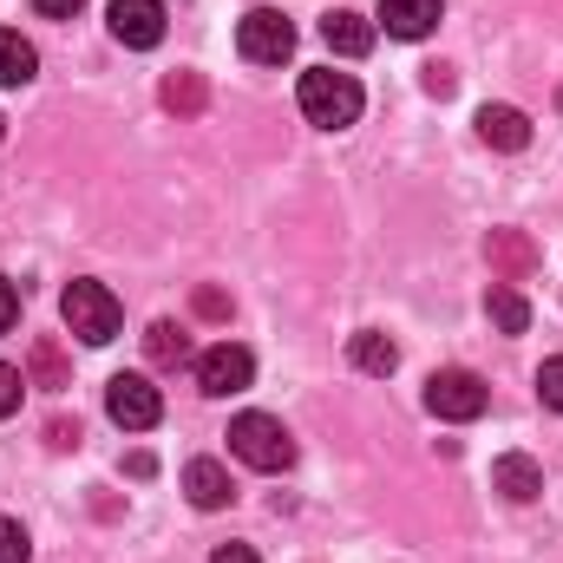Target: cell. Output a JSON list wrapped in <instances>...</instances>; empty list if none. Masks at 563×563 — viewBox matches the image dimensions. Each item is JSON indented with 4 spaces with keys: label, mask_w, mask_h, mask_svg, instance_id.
<instances>
[{
    "label": "cell",
    "mask_w": 563,
    "mask_h": 563,
    "mask_svg": "<svg viewBox=\"0 0 563 563\" xmlns=\"http://www.w3.org/2000/svg\"><path fill=\"white\" fill-rule=\"evenodd\" d=\"M295 106H301V119H308V125H321V132H347V125L361 119L367 92H361V79H354V73L314 66V73H301V86H295Z\"/></svg>",
    "instance_id": "6da1fadb"
},
{
    "label": "cell",
    "mask_w": 563,
    "mask_h": 563,
    "mask_svg": "<svg viewBox=\"0 0 563 563\" xmlns=\"http://www.w3.org/2000/svg\"><path fill=\"white\" fill-rule=\"evenodd\" d=\"M59 314H66V328H73L86 347H106V341H119V328H125V308H119V295H112L106 282H73V288L59 295Z\"/></svg>",
    "instance_id": "7a4b0ae2"
},
{
    "label": "cell",
    "mask_w": 563,
    "mask_h": 563,
    "mask_svg": "<svg viewBox=\"0 0 563 563\" xmlns=\"http://www.w3.org/2000/svg\"><path fill=\"white\" fill-rule=\"evenodd\" d=\"M230 452L250 465V472H288L295 465V439L276 413H236L230 420Z\"/></svg>",
    "instance_id": "3957f363"
},
{
    "label": "cell",
    "mask_w": 563,
    "mask_h": 563,
    "mask_svg": "<svg viewBox=\"0 0 563 563\" xmlns=\"http://www.w3.org/2000/svg\"><path fill=\"white\" fill-rule=\"evenodd\" d=\"M485 380L472 374V367H439L432 380H426V413L432 420H452V426H472L485 413Z\"/></svg>",
    "instance_id": "277c9868"
},
{
    "label": "cell",
    "mask_w": 563,
    "mask_h": 563,
    "mask_svg": "<svg viewBox=\"0 0 563 563\" xmlns=\"http://www.w3.org/2000/svg\"><path fill=\"white\" fill-rule=\"evenodd\" d=\"M236 53H243L250 66H282V59L295 53V20H288L282 7H250V13L236 20Z\"/></svg>",
    "instance_id": "5b68a950"
},
{
    "label": "cell",
    "mask_w": 563,
    "mask_h": 563,
    "mask_svg": "<svg viewBox=\"0 0 563 563\" xmlns=\"http://www.w3.org/2000/svg\"><path fill=\"white\" fill-rule=\"evenodd\" d=\"M106 413L125 432H151V426L164 420V394L151 387V374H112L106 380Z\"/></svg>",
    "instance_id": "8992f818"
},
{
    "label": "cell",
    "mask_w": 563,
    "mask_h": 563,
    "mask_svg": "<svg viewBox=\"0 0 563 563\" xmlns=\"http://www.w3.org/2000/svg\"><path fill=\"white\" fill-rule=\"evenodd\" d=\"M250 380H256V354H250V347L217 341V347L197 354V387H203L210 400H230V394H243Z\"/></svg>",
    "instance_id": "52a82bcc"
},
{
    "label": "cell",
    "mask_w": 563,
    "mask_h": 563,
    "mask_svg": "<svg viewBox=\"0 0 563 563\" xmlns=\"http://www.w3.org/2000/svg\"><path fill=\"white\" fill-rule=\"evenodd\" d=\"M106 26H112L119 46L151 53V46L164 40V0H112V7H106Z\"/></svg>",
    "instance_id": "ba28073f"
},
{
    "label": "cell",
    "mask_w": 563,
    "mask_h": 563,
    "mask_svg": "<svg viewBox=\"0 0 563 563\" xmlns=\"http://www.w3.org/2000/svg\"><path fill=\"white\" fill-rule=\"evenodd\" d=\"M321 40H328V53H341V59H367L374 40H380V26H374L367 13H354V7H334V13H321Z\"/></svg>",
    "instance_id": "9c48e42d"
},
{
    "label": "cell",
    "mask_w": 563,
    "mask_h": 563,
    "mask_svg": "<svg viewBox=\"0 0 563 563\" xmlns=\"http://www.w3.org/2000/svg\"><path fill=\"white\" fill-rule=\"evenodd\" d=\"M492 485L511 498V505H538L544 498V465L531 452H498L492 459Z\"/></svg>",
    "instance_id": "30bf717a"
},
{
    "label": "cell",
    "mask_w": 563,
    "mask_h": 563,
    "mask_svg": "<svg viewBox=\"0 0 563 563\" xmlns=\"http://www.w3.org/2000/svg\"><path fill=\"white\" fill-rule=\"evenodd\" d=\"M184 492H190L197 511H223V505L236 498V485H230V472H223L217 459H190V465H184Z\"/></svg>",
    "instance_id": "8fae6325"
},
{
    "label": "cell",
    "mask_w": 563,
    "mask_h": 563,
    "mask_svg": "<svg viewBox=\"0 0 563 563\" xmlns=\"http://www.w3.org/2000/svg\"><path fill=\"white\" fill-rule=\"evenodd\" d=\"M374 26H387V40H426L439 26V0H380Z\"/></svg>",
    "instance_id": "7c38bea8"
},
{
    "label": "cell",
    "mask_w": 563,
    "mask_h": 563,
    "mask_svg": "<svg viewBox=\"0 0 563 563\" xmlns=\"http://www.w3.org/2000/svg\"><path fill=\"white\" fill-rule=\"evenodd\" d=\"M478 139L492 144V151H525L531 144V119L518 106H485L478 112Z\"/></svg>",
    "instance_id": "4fadbf2b"
},
{
    "label": "cell",
    "mask_w": 563,
    "mask_h": 563,
    "mask_svg": "<svg viewBox=\"0 0 563 563\" xmlns=\"http://www.w3.org/2000/svg\"><path fill=\"white\" fill-rule=\"evenodd\" d=\"M347 361H354L361 374H380V380H387V374L400 367V347H394V341H387L380 328H361V334L347 341Z\"/></svg>",
    "instance_id": "5bb4252c"
},
{
    "label": "cell",
    "mask_w": 563,
    "mask_h": 563,
    "mask_svg": "<svg viewBox=\"0 0 563 563\" xmlns=\"http://www.w3.org/2000/svg\"><path fill=\"white\" fill-rule=\"evenodd\" d=\"M144 354H151V367H184V361H197V354H190V334H184L177 321H151V328H144Z\"/></svg>",
    "instance_id": "9a60e30c"
},
{
    "label": "cell",
    "mask_w": 563,
    "mask_h": 563,
    "mask_svg": "<svg viewBox=\"0 0 563 563\" xmlns=\"http://www.w3.org/2000/svg\"><path fill=\"white\" fill-rule=\"evenodd\" d=\"M40 73V53H33V40H20L13 26H0V86H26Z\"/></svg>",
    "instance_id": "2e32d148"
},
{
    "label": "cell",
    "mask_w": 563,
    "mask_h": 563,
    "mask_svg": "<svg viewBox=\"0 0 563 563\" xmlns=\"http://www.w3.org/2000/svg\"><path fill=\"white\" fill-rule=\"evenodd\" d=\"M485 308H492V321H498L505 334H525V328H531V301H525L518 288H505V282L485 295Z\"/></svg>",
    "instance_id": "e0dca14e"
},
{
    "label": "cell",
    "mask_w": 563,
    "mask_h": 563,
    "mask_svg": "<svg viewBox=\"0 0 563 563\" xmlns=\"http://www.w3.org/2000/svg\"><path fill=\"white\" fill-rule=\"evenodd\" d=\"M492 263H498V269H511V276H525V269L538 263V250H531L518 230H492Z\"/></svg>",
    "instance_id": "ac0fdd59"
},
{
    "label": "cell",
    "mask_w": 563,
    "mask_h": 563,
    "mask_svg": "<svg viewBox=\"0 0 563 563\" xmlns=\"http://www.w3.org/2000/svg\"><path fill=\"white\" fill-rule=\"evenodd\" d=\"M164 106L170 112H203V79L197 73H170L164 79Z\"/></svg>",
    "instance_id": "d6986e66"
},
{
    "label": "cell",
    "mask_w": 563,
    "mask_h": 563,
    "mask_svg": "<svg viewBox=\"0 0 563 563\" xmlns=\"http://www.w3.org/2000/svg\"><path fill=\"white\" fill-rule=\"evenodd\" d=\"M33 374H40V387H66V367H59L53 341H33Z\"/></svg>",
    "instance_id": "ffe728a7"
},
{
    "label": "cell",
    "mask_w": 563,
    "mask_h": 563,
    "mask_svg": "<svg viewBox=\"0 0 563 563\" xmlns=\"http://www.w3.org/2000/svg\"><path fill=\"white\" fill-rule=\"evenodd\" d=\"M538 394H544L551 413H563V354H551V361L538 367Z\"/></svg>",
    "instance_id": "44dd1931"
},
{
    "label": "cell",
    "mask_w": 563,
    "mask_h": 563,
    "mask_svg": "<svg viewBox=\"0 0 563 563\" xmlns=\"http://www.w3.org/2000/svg\"><path fill=\"white\" fill-rule=\"evenodd\" d=\"M20 394H26V374L0 361V420H13V413H20Z\"/></svg>",
    "instance_id": "7402d4cb"
},
{
    "label": "cell",
    "mask_w": 563,
    "mask_h": 563,
    "mask_svg": "<svg viewBox=\"0 0 563 563\" xmlns=\"http://www.w3.org/2000/svg\"><path fill=\"white\" fill-rule=\"evenodd\" d=\"M33 558V544H26V531L13 525V518H0V563H26Z\"/></svg>",
    "instance_id": "603a6c76"
},
{
    "label": "cell",
    "mask_w": 563,
    "mask_h": 563,
    "mask_svg": "<svg viewBox=\"0 0 563 563\" xmlns=\"http://www.w3.org/2000/svg\"><path fill=\"white\" fill-rule=\"evenodd\" d=\"M197 314L223 321V314H230V295H223V288H197Z\"/></svg>",
    "instance_id": "cb8c5ba5"
},
{
    "label": "cell",
    "mask_w": 563,
    "mask_h": 563,
    "mask_svg": "<svg viewBox=\"0 0 563 563\" xmlns=\"http://www.w3.org/2000/svg\"><path fill=\"white\" fill-rule=\"evenodd\" d=\"M79 7H86V0H33L40 20H79Z\"/></svg>",
    "instance_id": "d4e9b609"
},
{
    "label": "cell",
    "mask_w": 563,
    "mask_h": 563,
    "mask_svg": "<svg viewBox=\"0 0 563 563\" xmlns=\"http://www.w3.org/2000/svg\"><path fill=\"white\" fill-rule=\"evenodd\" d=\"M13 321H20V288H13V282L0 276V334H7Z\"/></svg>",
    "instance_id": "484cf974"
},
{
    "label": "cell",
    "mask_w": 563,
    "mask_h": 563,
    "mask_svg": "<svg viewBox=\"0 0 563 563\" xmlns=\"http://www.w3.org/2000/svg\"><path fill=\"white\" fill-rule=\"evenodd\" d=\"M426 92L445 99V92H452V66H426Z\"/></svg>",
    "instance_id": "4316f807"
},
{
    "label": "cell",
    "mask_w": 563,
    "mask_h": 563,
    "mask_svg": "<svg viewBox=\"0 0 563 563\" xmlns=\"http://www.w3.org/2000/svg\"><path fill=\"white\" fill-rule=\"evenodd\" d=\"M210 563H263V558H256L250 544H223V551H217V558H210Z\"/></svg>",
    "instance_id": "83f0119b"
},
{
    "label": "cell",
    "mask_w": 563,
    "mask_h": 563,
    "mask_svg": "<svg viewBox=\"0 0 563 563\" xmlns=\"http://www.w3.org/2000/svg\"><path fill=\"white\" fill-rule=\"evenodd\" d=\"M0 139H7V119H0Z\"/></svg>",
    "instance_id": "f1b7e54d"
}]
</instances>
